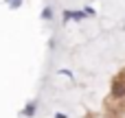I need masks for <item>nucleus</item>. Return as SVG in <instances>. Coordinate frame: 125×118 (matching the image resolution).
Instances as JSON below:
<instances>
[{"label": "nucleus", "instance_id": "obj_1", "mask_svg": "<svg viewBox=\"0 0 125 118\" xmlns=\"http://www.w3.org/2000/svg\"><path fill=\"white\" fill-rule=\"evenodd\" d=\"M123 92H125V90H123V85H121V83H116V85H114V94H116V96H121Z\"/></svg>", "mask_w": 125, "mask_h": 118}]
</instances>
